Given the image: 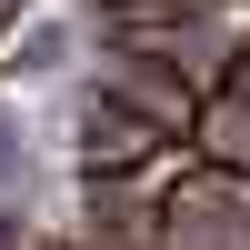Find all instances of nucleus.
Returning <instances> with one entry per match:
<instances>
[{
    "instance_id": "nucleus-1",
    "label": "nucleus",
    "mask_w": 250,
    "mask_h": 250,
    "mask_svg": "<svg viewBox=\"0 0 250 250\" xmlns=\"http://www.w3.org/2000/svg\"><path fill=\"white\" fill-rule=\"evenodd\" d=\"M150 220H160V250H250V170L180 160Z\"/></svg>"
},
{
    "instance_id": "nucleus-2",
    "label": "nucleus",
    "mask_w": 250,
    "mask_h": 250,
    "mask_svg": "<svg viewBox=\"0 0 250 250\" xmlns=\"http://www.w3.org/2000/svg\"><path fill=\"white\" fill-rule=\"evenodd\" d=\"M180 150V140L170 130H150V120H140V110H120V100H80V170H90V180H120V170H150V160H170Z\"/></svg>"
},
{
    "instance_id": "nucleus-3",
    "label": "nucleus",
    "mask_w": 250,
    "mask_h": 250,
    "mask_svg": "<svg viewBox=\"0 0 250 250\" xmlns=\"http://www.w3.org/2000/svg\"><path fill=\"white\" fill-rule=\"evenodd\" d=\"M100 100H120V110H140L150 130H190V110H200V90L170 70V60H140V50H120V60H100V80H90Z\"/></svg>"
},
{
    "instance_id": "nucleus-4",
    "label": "nucleus",
    "mask_w": 250,
    "mask_h": 250,
    "mask_svg": "<svg viewBox=\"0 0 250 250\" xmlns=\"http://www.w3.org/2000/svg\"><path fill=\"white\" fill-rule=\"evenodd\" d=\"M180 150L190 160H210V170H250V90H200V110H190V130H180Z\"/></svg>"
}]
</instances>
